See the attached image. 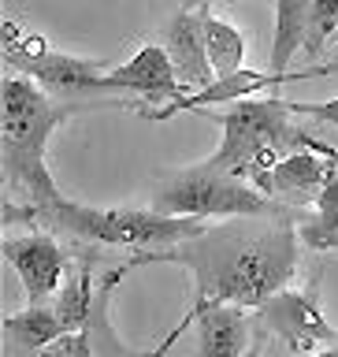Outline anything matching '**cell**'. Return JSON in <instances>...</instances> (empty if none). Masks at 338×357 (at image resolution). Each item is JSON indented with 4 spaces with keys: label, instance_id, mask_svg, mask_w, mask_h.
<instances>
[{
    "label": "cell",
    "instance_id": "obj_7",
    "mask_svg": "<svg viewBox=\"0 0 338 357\" xmlns=\"http://www.w3.org/2000/svg\"><path fill=\"white\" fill-rule=\"evenodd\" d=\"M264 331L279 335L290 354H316V346H338V331L320 309V279L312 275L305 287H283L256 309Z\"/></svg>",
    "mask_w": 338,
    "mask_h": 357
},
{
    "label": "cell",
    "instance_id": "obj_13",
    "mask_svg": "<svg viewBox=\"0 0 338 357\" xmlns=\"http://www.w3.org/2000/svg\"><path fill=\"white\" fill-rule=\"evenodd\" d=\"M312 0H275V30H272V75H286L290 60L305 45Z\"/></svg>",
    "mask_w": 338,
    "mask_h": 357
},
{
    "label": "cell",
    "instance_id": "obj_19",
    "mask_svg": "<svg viewBox=\"0 0 338 357\" xmlns=\"http://www.w3.org/2000/svg\"><path fill=\"white\" fill-rule=\"evenodd\" d=\"M294 116H309V119H320L328 127H338V97L335 100H290Z\"/></svg>",
    "mask_w": 338,
    "mask_h": 357
},
{
    "label": "cell",
    "instance_id": "obj_4",
    "mask_svg": "<svg viewBox=\"0 0 338 357\" xmlns=\"http://www.w3.org/2000/svg\"><path fill=\"white\" fill-rule=\"evenodd\" d=\"M220 127H223V142L220 149L208 156V167L227 175H238L249 183L253 175L268 172L275 160H283L290 149H320L316 138H309L305 130L294 123V108L290 100L268 97V100H234L231 108L220 112Z\"/></svg>",
    "mask_w": 338,
    "mask_h": 357
},
{
    "label": "cell",
    "instance_id": "obj_1",
    "mask_svg": "<svg viewBox=\"0 0 338 357\" xmlns=\"http://www.w3.org/2000/svg\"><path fill=\"white\" fill-rule=\"evenodd\" d=\"M298 223L294 216H234L223 223H208L201 234L171 245V250L138 253L134 264L171 261L194 272L197 298L194 309L238 305L261 309L272 294H279L298 272Z\"/></svg>",
    "mask_w": 338,
    "mask_h": 357
},
{
    "label": "cell",
    "instance_id": "obj_10",
    "mask_svg": "<svg viewBox=\"0 0 338 357\" xmlns=\"http://www.w3.org/2000/svg\"><path fill=\"white\" fill-rule=\"evenodd\" d=\"M160 45H164L167 60H171L186 93L216 82V71H212V60H208V49H205V11H183L178 8L175 15L167 19Z\"/></svg>",
    "mask_w": 338,
    "mask_h": 357
},
{
    "label": "cell",
    "instance_id": "obj_18",
    "mask_svg": "<svg viewBox=\"0 0 338 357\" xmlns=\"http://www.w3.org/2000/svg\"><path fill=\"white\" fill-rule=\"evenodd\" d=\"M298 238L316 253L338 250V212H312V216L298 220Z\"/></svg>",
    "mask_w": 338,
    "mask_h": 357
},
{
    "label": "cell",
    "instance_id": "obj_3",
    "mask_svg": "<svg viewBox=\"0 0 338 357\" xmlns=\"http://www.w3.org/2000/svg\"><path fill=\"white\" fill-rule=\"evenodd\" d=\"M67 105L45 93V89L26 75H8L4 78V119H0V138H4V186H8V205H49L60 197L45 149L56 127L67 119Z\"/></svg>",
    "mask_w": 338,
    "mask_h": 357
},
{
    "label": "cell",
    "instance_id": "obj_17",
    "mask_svg": "<svg viewBox=\"0 0 338 357\" xmlns=\"http://www.w3.org/2000/svg\"><path fill=\"white\" fill-rule=\"evenodd\" d=\"M338 30V0H312V11H309V26H305V45L301 52L309 60H320L323 45L335 38Z\"/></svg>",
    "mask_w": 338,
    "mask_h": 357
},
{
    "label": "cell",
    "instance_id": "obj_15",
    "mask_svg": "<svg viewBox=\"0 0 338 357\" xmlns=\"http://www.w3.org/2000/svg\"><path fill=\"white\" fill-rule=\"evenodd\" d=\"M52 309L67 335L93 328V275H89V264L75 268V275L63 279L60 294L52 298Z\"/></svg>",
    "mask_w": 338,
    "mask_h": 357
},
{
    "label": "cell",
    "instance_id": "obj_12",
    "mask_svg": "<svg viewBox=\"0 0 338 357\" xmlns=\"http://www.w3.org/2000/svg\"><path fill=\"white\" fill-rule=\"evenodd\" d=\"M253 324L238 305H212L197 312V357H245Z\"/></svg>",
    "mask_w": 338,
    "mask_h": 357
},
{
    "label": "cell",
    "instance_id": "obj_2",
    "mask_svg": "<svg viewBox=\"0 0 338 357\" xmlns=\"http://www.w3.org/2000/svg\"><path fill=\"white\" fill-rule=\"evenodd\" d=\"M4 223H30V231L67 234L78 242L97 245H138V250H171V245L194 238L208 227V220L197 216H167L160 208H93L67 201L63 194L49 205H4Z\"/></svg>",
    "mask_w": 338,
    "mask_h": 357
},
{
    "label": "cell",
    "instance_id": "obj_21",
    "mask_svg": "<svg viewBox=\"0 0 338 357\" xmlns=\"http://www.w3.org/2000/svg\"><path fill=\"white\" fill-rule=\"evenodd\" d=\"M38 357H75V335H63V339H56L52 346L38 350Z\"/></svg>",
    "mask_w": 338,
    "mask_h": 357
},
{
    "label": "cell",
    "instance_id": "obj_6",
    "mask_svg": "<svg viewBox=\"0 0 338 357\" xmlns=\"http://www.w3.org/2000/svg\"><path fill=\"white\" fill-rule=\"evenodd\" d=\"M4 60L26 78H33L52 100L100 93V82L112 71L105 60H89V56H71V52L49 49L45 38L22 30L11 19H4Z\"/></svg>",
    "mask_w": 338,
    "mask_h": 357
},
{
    "label": "cell",
    "instance_id": "obj_14",
    "mask_svg": "<svg viewBox=\"0 0 338 357\" xmlns=\"http://www.w3.org/2000/svg\"><path fill=\"white\" fill-rule=\"evenodd\" d=\"M4 331L19 350H30V354L45 350V346H52L56 339L67 335L52 305H26L22 312H11V317H4Z\"/></svg>",
    "mask_w": 338,
    "mask_h": 357
},
{
    "label": "cell",
    "instance_id": "obj_25",
    "mask_svg": "<svg viewBox=\"0 0 338 357\" xmlns=\"http://www.w3.org/2000/svg\"><path fill=\"white\" fill-rule=\"evenodd\" d=\"M245 357H264V339H256V342L249 346V354H245Z\"/></svg>",
    "mask_w": 338,
    "mask_h": 357
},
{
    "label": "cell",
    "instance_id": "obj_5",
    "mask_svg": "<svg viewBox=\"0 0 338 357\" xmlns=\"http://www.w3.org/2000/svg\"><path fill=\"white\" fill-rule=\"evenodd\" d=\"M153 208L167 212V216H197V220H234V216H286V205L268 197L264 190L245 183L238 175L216 172L205 160L194 167L167 175L156 186Z\"/></svg>",
    "mask_w": 338,
    "mask_h": 357
},
{
    "label": "cell",
    "instance_id": "obj_23",
    "mask_svg": "<svg viewBox=\"0 0 338 357\" xmlns=\"http://www.w3.org/2000/svg\"><path fill=\"white\" fill-rule=\"evenodd\" d=\"M178 8L183 11H208L212 0H178Z\"/></svg>",
    "mask_w": 338,
    "mask_h": 357
},
{
    "label": "cell",
    "instance_id": "obj_8",
    "mask_svg": "<svg viewBox=\"0 0 338 357\" xmlns=\"http://www.w3.org/2000/svg\"><path fill=\"white\" fill-rule=\"evenodd\" d=\"M0 253L11 264V272L19 275L22 290H26L30 305H49L60 294V283L67 279V253L49 231H26L15 238L0 242Z\"/></svg>",
    "mask_w": 338,
    "mask_h": 357
},
{
    "label": "cell",
    "instance_id": "obj_16",
    "mask_svg": "<svg viewBox=\"0 0 338 357\" xmlns=\"http://www.w3.org/2000/svg\"><path fill=\"white\" fill-rule=\"evenodd\" d=\"M205 49H208V60H212V71L216 78H231L245 71V38L234 22L212 15L205 11Z\"/></svg>",
    "mask_w": 338,
    "mask_h": 357
},
{
    "label": "cell",
    "instance_id": "obj_27",
    "mask_svg": "<svg viewBox=\"0 0 338 357\" xmlns=\"http://www.w3.org/2000/svg\"><path fill=\"white\" fill-rule=\"evenodd\" d=\"M331 75H338V63H331Z\"/></svg>",
    "mask_w": 338,
    "mask_h": 357
},
{
    "label": "cell",
    "instance_id": "obj_20",
    "mask_svg": "<svg viewBox=\"0 0 338 357\" xmlns=\"http://www.w3.org/2000/svg\"><path fill=\"white\" fill-rule=\"evenodd\" d=\"M194 324H197V309H190V312H186V317H183V320H178V324H175V328H171V331H167V335H164V339H160V342H156V350H153V354H145V357H167V354H171V350H175V342H178V339H183V331H186V328H194Z\"/></svg>",
    "mask_w": 338,
    "mask_h": 357
},
{
    "label": "cell",
    "instance_id": "obj_26",
    "mask_svg": "<svg viewBox=\"0 0 338 357\" xmlns=\"http://www.w3.org/2000/svg\"><path fill=\"white\" fill-rule=\"evenodd\" d=\"M223 4H242V0H223Z\"/></svg>",
    "mask_w": 338,
    "mask_h": 357
},
{
    "label": "cell",
    "instance_id": "obj_24",
    "mask_svg": "<svg viewBox=\"0 0 338 357\" xmlns=\"http://www.w3.org/2000/svg\"><path fill=\"white\" fill-rule=\"evenodd\" d=\"M290 357H338V346H328V350H316V354H290Z\"/></svg>",
    "mask_w": 338,
    "mask_h": 357
},
{
    "label": "cell",
    "instance_id": "obj_11",
    "mask_svg": "<svg viewBox=\"0 0 338 357\" xmlns=\"http://www.w3.org/2000/svg\"><path fill=\"white\" fill-rule=\"evenodd\" d=\"M338 172V153H286L283 160H275L268 172L253 175V186L264 190L268 197L275 194H309V190H320L328 186V178Z\"/></svg>",
    "mask_w": 338,
    "mask_h": 357
},
{
    "label": "cell",
    "instance_id": "obj_9",
    "mask_svg": "<svg viewBox=\"0 0 338 357\" xmlns=\"http://www.w3.org/2000/svg\"><path fill=\"white\" fill-rule=\"evenodd\" d=\"M100 93H138L153 105H175L178 97L186 93L183 82H178L171 60H167L164 45H141L130 60H123L119 67H112L100 82Z\"/></svg>",
    "mask_w": 338,
    "mask_h": 357
},
{
    "label": "cell",
    "instance_id": "obj_22",
    "mask_svg": "<svg viewBox=\"0 0 338 357\" xmlns=\"http://www.w3.org/2000/svg\"><path fill=\"white\" fill-rule=\"evenodd\" d=\"M75 357H93V328L75 335Z\"/></svg>",
    "mask_w": 338,
    "mask_h": 357
}]
</instances>
